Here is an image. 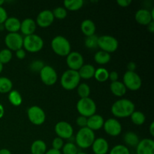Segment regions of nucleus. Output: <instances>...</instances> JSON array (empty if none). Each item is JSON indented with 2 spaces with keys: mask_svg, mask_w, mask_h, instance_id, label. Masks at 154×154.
<instances>
[{
  "mask_svg": "<svg viewBox=\"0 0 154 154\" xmlns=\"http://www.w3.org/2000/svg\"><path fill=\"white\" fill-rule=\"evenodd\" d=\"M5 114V108L3 107V105L2 104H0V119H2L3 117Z\"/></svg>",
  "mask_w": 154,
  "mask_h": 154,
  "instance_id": "51",
  "label": "nucleus"
},
{
  "mask_svg": "<svg viewBox=\"0 0 154 154\" xmlns=\"http://www.w3.org/2000/svg\"><path fill=\"white\" fill-rule=\"evenodd\" d=\"M135 105L133 102L128 99H120L114 102L111 106V113L118 118H125L130 117L131 114L135 111Z\"/></svg>",
  "mask_w": 154,
  "mask_h": 154,
  "instance_id": "1",
  "label": "nucleus"
},
{
  "mask_svg": "<svg viewBox=\"0 0 154 154\" xmlns=\"http://www.w3.org/2000/svg\"><path fill=\"white\" fill-rule=\"evenodd\" d=\"M96 139L94 132L87 127L81 128L77 132L75 137V142L77 146L82 149L90 147Z\"/></svg>",
  "mask_w": 154,
  "mask_h": 154,
  "instance_id": "2",
  "label": "nucleus"
},
{
  "mask_svg": "<svg viewBox=\"0 0 154 154\" xmlns=\"http://www.w3.org/2000/svg\"><path fill=\"white\" fill-rule=\"evenodd\" d=\"M136 154H154V141L150 138H144L136 146Z\"/></svg>",
  "mask_w": 154,
  "mask_h": 154,
  "instance_id": "16",
  "label": "nucleus"
},
{
  "mask_svg": "<svg viewBox=\"0 0 154 154\" xmlns=\"http://www.w3.org/2000/svg\"><path fill=\"white\" fill-rule=\"evenodd\" d=\"M51 48L56 54L60 57H67L71 51V44L63 35H57L51 41Z\"/></svg>",
  "mask_w": 154,
  "mask_h": 154,
  "instance_id": "4",
  "label": "nucleus"
},
{
  "mask_svg": "<svg viewBox=\"0 0 154 154\" xmlns=\"http://www.w3.org/2000/svg\"><path fill=\"white\" fill-rule=\"evenodd\" d=\"M132 123L137 126H141L145 123L146 117L144 113L139 111H135L130 116Z\"/></svg>",
  "mask_w": 154,
  "mask_h": 154,
  "instance_id": "31",
  "label": "nucleus"
},
{
  "mask_svg": "<svg viewBox=\"0 0 154 154\" xmlns=\"http://www.w3.org/2000/svg\"><path fill=\"white\" fill-rule=\"evenodd\" d=\"M5 3L4 0H0V6H2V5Z\"/></svg>",
  "mask_w": 154,
  "mask_h": 154,
  "instance_id": "54",
  "label": "nucleus"
},
{
  "mask_svg": "<svg viewBox=\"0 0 154 154\" xmlns=\"http://www.w3.org/2000/svg\"><path fill=\"white\" fill-rule=\"evenodd\" d=\"M43 47L44 41L38 35L32 34L23 38V48H24V50L28 52L37 53L40 51Z\"/></svg>",
  "mask_w": 154,
  "mask_h": 154,
  "instance_id": "6",
  "label": "nucleus"
},
{
  "mask_svg": "<svg viewBox=\"0 0 154 154\" xmlns=\"http://www.w3.org/2000/svg\"><path fill=\"white\" fill-rule=\"evenodd\" d=\"M66 64L69 69L78 71L84 64L82 54L77 51H72L66 57Z\"/></svg>",
  "mask_w": 154,
  "mask_h": 154,
  "instance_id": "13",
  "label": "nucleus"
},
{
  "mask_svg": "<svg viewBox=\"0 0 154 154\" xmlns=\"http://www.w3.org/2000/svg\"><path fill=\"white\" fill-rule=\"evenodd\" d=\"M47 151V144L42 140H36L33 141L30 147L31 154H45Z\"/></svg>",
  "mask_w": 154,
  "mask_h": 154,
  "instance_id": "25",
  "label": "nucleus"
},
{
  "mask_svg": "<svg viewBox=\"0 0 154 154\" xmlns=\"http://www.w3.org/2000/svg\"><path fill=\"white\" fill-rule=\"evenodd\" d=\"M57 137L62 139H70L74 133V129L72 125L66 121H60L54 127Z\"/></svg>",
  "mask_w": 154,
  "mask_h": 154,
  "instance_id": "12",
  "label": "nucleus"
},
{
  "mask_svg": "<svg viewBox=\"0 0 154 154\" xmlns=\"http://www.w3.org/2000/svg\"><path fill=\"white\" fill-rule=\"evenodd\" d=\"M63 145H64V140L62 138L57 137L54 138L52 141V148L55 149V150H60L63 148Z\"/></svg>",
  "mask_w": 154,
  "mask_h": 154,
  "instance_id": "40",
  "label": "nucleus"
},
{
  "mask_svg": "<svg viewBox=\"0 0 154 154\" xmlns=\"http://www.w3.org/2000/svg\"><path fill=\"white\" fill-rule=\"evenodd\" d=\"M135 18L138 23L143 26H147L150 22L153 21L150 11L145 8H141L137 11Z\"/></svg>",
  "mask_w": 154,
  "mask_h": 154,
  "instance_id": "18",
  "label": "nucleus"
},
{
  "mask_svg": "<svg viewBox=\"0 0 154 154\" xmlns=\"http://www.w3.org/2000/svg\"><path fill=\"white\" fill-rule=\"evenodd\" d=\"M103 129L108 135L115 137L121 133L122 125L117 119L109 118L104 123Z\"/></svg>",
  "mask_w": 154,
  "mask_h": 154,
  "instance_id": "14",
  "label": "nucleus"
},
{
  "mask_svg": "<svg viewBox=\"0 0 154 154\" xmlns=\"http://www.w3.org/2000/svg\"><path fill=\"white\" fill-rule=\"evenodd\" d=\"M111 54L103 51H99L95 54L94 60L96 63L99 65H105L111 61Z\"/></svg>",
  "mask_w": 154,
  "mask_h": 154,
  "instance_id": "27",
  "label": "nucleus"
},
{
  "mask_svg": "<svg viewBox=\"0 0 154 154\" xmlns=\"http://www.w3.org/2000/svg\"><path fill=\"white\" fill-rule=\"evenodd\" d=\"M26 154H31V153H26Z\"/></svg>",
  "mask_w": 154,
  "mask_h": 154,
  "instance_id": "56",
  "label": "nucleus"
},
{
  "mask_svg": "<svg viewBox=\"0 0 154 154\" xmlns=\"http://www.w3.org/2000/svg\"><path fill=\"white\" fill-rule=\"evenodd\" d=\"M62 154H77L78 153V147L73 142H68L64 144L62 148Z\"/></svg>",
  "mask_w": 154,
  "mask_h": 154,
  "instance_id": "34",
  "label": "nucleus"
},
{
  "mask_svg": "<svg viewBox=\"0 0 154 154\" xmlns=\"http://www.w3.org/2000/svg\"><path fill=\"white\" fill-rule=\"evenodd\" d=\"M54 18L63 20L67 17V10L64 7H57L52 11Z\"/></svg>",
  "mask_w": 154,
  "mask_h": 154,
  "instance_id": "38",
  "label": "nucleus"
},
{
  "mask_svg": "<svg viewBox=\"0 0 154 154\" xmlns=\"http://www.w3.org/2000/svg\"><path fill=\"white\" fill-rule=\"evenodd\" d=\"M3 70V65L1 63H0V74L2 73V72Z\"/></svg>",
  "mask_w": 154,
  "mask_h": 154,
  "instance_id": "53",
  "label": "nucleus"
},
{
  "mask_svg": "<svg viewBox=\"0 0 154 154\" xmlns=\"http://www.w3.org/2000/svg\"><path fill=\"white\" fill-rule=\"evenodd\" d=\"M119 46V42L115 37L108 35H104L99 37L98 47L101 51L111 54L115 52Z\"/></svg>",
  "mask_w": 154,
  "mask_h": 154,
  "instance_id": "7",
  "label": "nucleus"
},
{
  "mask_svg": "<svg viewBox=\"0 0 154 154\" xmlns=\"http://www.w3.org/2000/svg\"><path fill=\"white\" fill-rule=\"evenodd\" d=\"M149 130H150V135H151L152 136H154V123L153 122H152V123H150V129H149Z\"/></svg>",
  "mask_w": 154,
  "mask_h": 154,
  "instance_id": "50",
  "label": "nucleus"
},
{
  "mask_svg": "<svg viewBox=\"0 0 154 154\" xmlns=\"http://www.w3.org/2000/svg\"><path fill=\"white\" fill-rule=\"evenodd\" d=\"M54 17L52 11L45 9L42 11L36 17L35 23L42 28H47L52 25L54 21Z\"/></svg>",
  "mask_w": 154,
  "mask_h": 154,
  "instance_id": "15",
  "label": "nucleus"
},
{
  "mask_svg": "<svg viewBox=\"0 0 154 154\" xmlns=\"http://www.w3.org/2000/svg\"><path fill=\"white\" fill-rule=\"evenodd\" d=\"M76 108L80 115L84 116L87 118L96 114V108H97L96 102L90 97L80 99L77 102Z\"/></svg>",
  "mask_w": 154,
  "mask_h": 154,
  "instance_id": "5",
  "label": "nucleus"
},
{
  "mask_svg": "<svg viewBox=\"0 0 154 154\" xmlns=\"http://www.w3.org/2000/svg\"><path fill=\"white\" fill-rule=\"evenodd\" d=\"M91 147L94 154H107L109 151V144L104 138H96Z\"/></svg>",
  "mask_w": 154,
  "mask_h": 154,
  "instance_id": "17",
  "label": "nucleus"
},
{
  "mask_svg": "<svg viewBox=\"0 0 154 154\" xmlns=\"http://www.w3.org/2000/svg\"><path fill=\"white\" fill-rule=\"evenodd\" d=\"M110 90L111 93L117 97H122L126 93V87L121 81H114L110 84Z\"/></svg>",
  "mask_w": 154,
  "mask_h": 154,
  "instance_id": "23",
  "label": "nucleus"
},
{
  "mask_svg": "<svg viewBox=\"0 0 154 154\" xmlns=\"http://www.w3.org/2000/svg\"><path fill=\"white\" fill-rule=\"evenodd\" d=\"M76 123L78 126H80L81 128H84L87 127V117H84V116H81L77 118L76 120Z\"/></svg>",
  "mask_w": 154,
  "mask_h": 154,
  "instance_id": "41",
  "label": "nucleus"
},
{
  "mask_svg": "<svg viewBox=\"0 0 154 154\" xmlns=\"http://www.w3.org/2000/svg\"><path fill=\"white\" fill-rule=\"evenodd\" d=\"M136 67L137 66L135 64V63H134V62H129L127 65V71H129V72H135V69H136Z\"/></svg>",
  "mask_w": 154,
  "mask_h": 154,
  "instance_id": "46",
  "label": "nucleus"
},
{
  "mask_svg": "<svg viewBox=\"0 0 154 154\" xmlns=\"http://www.w3.org/2000/svg\"><path fill=\"white\" fill-rule=\"evenodd\" d=\"M119 75L116 71H112V72H109V75H108V79L111 81V82H114V81H118Z\"/></svg>",
  "mask_w": 154,
  "mask_h": 154,
  "instance_id": "43",
  "label": "nucleus"
},
{
  "mask_svg": "<svg viewBox=\"0 0 154 154\" xmlns=\"http://www.w3.org/2000/svg\"><path fill=\"white\" fill-rule=\"evenodd\" d=\"M109 72L105 68H99L96 69L94 74V78L99 82H105L108 80Z\"/></svg>",
  "mask_w": 154,
  "mask_h": 154,
  "instance_id": "32",
  "label": "nucleus"
},
{
  "mask_svg": "<svg viewBox=\"0 0 154 154\" xmlns=\"http://www.w3.org/2000/svg\"><path fill=\"white\" fill-rule=\"evenodd\" d=\"M77 154H88V153H84V152H78V153Z\"/></svg>",
  "mask_w": 154,
  "mask_h": 154,
  "instance_id": "55",
  "label": "nucleus"
},
{
  "mask_svg": "<svg viewBox=\"0 0 154 154\" xmlns=\"http://www.w3.org/2000/svg\"><path fill=\"white\" fill-rule=\"evenodd\" d=\"M5 29V26H4V23L0 24V31H3Z\"/></svg>",
  "mask_w": 154,
  "mask_h": 154,
  "instance_id": "52",
  "label": "nucleus"
},
{
  "mask_svg": "<svg viewBox=\"0 0 154 154\" xmlns=\"http://www.w3.org/2000/svg\"><path fill=\"white\" fill-rule=\"evenodd\" d=\"M21 21L15 17H10L6 19L4 23L5 29L7 30L8 33L18 32L20 29Z\"/></svg>",
  "mask_w": 154,
  "mask_h": 154,
  "instance_id": "21",
  "label": "nucleus"
},
{
  "mask_svg": "<svg viewBox=\"0 0 154 154\" xmlns=\"http://www.w3.org/2000/svg\"><path fill=\"white\" fill-rule=\"evenodd\" d=\"M117 3L120 7L126 8L132 3V1L131 0H117Z\"/></svg>",
  "mask_w": 154,
  "mask_h": 154,
  "instance_id": "45",
  "label": "nucleus"
},
{
  "mask_svg": "<svg viewBox=\"0 0 154 154\" xmlns=\"http://www.w3.org/2000/svg\"><path fill=\"white\" fill-rule=\"evenodd\" d=\"M109 154H130L129 148L123 144H117L112 147Z\"/></svg>",
  "mask_w": 154,
  "mask_h": 154,
  "instance_id": "37",
  "label": "nucleus"
},
{
  "mask_svg": "<svg viewBox=\"0 0 154 154\" xmlns=\"http://www.w3.org/2000/svg\"><path fill=\"white\" fill-rule=\"evenodd\" d=\"M45 154H62L61 151L60 150H55V149H50V150H47L46 153Z\"/></svg>",
  "mask_w": 154,
  "mask_h": 154,
  "instance_id": "47",
  "label": "nucleus"
},
{
  "mask_svg": "<svg viewBox=\"0 0 154 154\" xmlns=\"http://www.w3.org/2000/svg\"><path fill=\"white\" fill-rule=\"evenodd\" d=\"M8 17V13L6 10L2 6H0V24L4 23Z\"/></svg>",
  "mask_w": 154,
  "mask_h": 154,
  "instance_id": "42",
  "label": "nucleus"
},
{
  "mask_svg": "<svg viewBox=\"0 0 154 154\" xmlns=\"http://www.w3.org/2000/svg\"><path fill=\"white\" fill-rule=\"evenodd\" d=\"M147 29H148V31L150 32H154V21H152V22H150V23L147 25Z\"/></svg>",
  "mask_w": 154,
  "mask_h": 154,
  "instance_id": "48",
  "label": "nucleus"
},
{
  "mask_svg": "<svg viewBox=\"0 0 154 154\" xmlns=\"http://www.w3.org/2000/svg\"><path fill=\"white\" fill-rule=\"evenodd\" d=\"M42 82L46 86H53L57 83L58 75L55 69L51 66H45L39 72Z\"/></svg>",
  "mask_w": 154,
  "mask_h": 154,
  "instance_id": "11",
  "label": "nucleus"
},
{
  "mask_svg": "<svg viewBox=\"0 0 154 154\" xmlns=\"http://www.w3.org/2000/svg\"><path fill=\"white\" fill-rule=\"evenodd\" d=\"M36 29L35 21L32 18H26L21 22L20 29V31L24 35H29L35 34V31Z\"/></svg>",
  "mask_w": 154,
  "mask_h": 154,
  "instance_id": "20",
  "label": "nucleus"
},
{
  "mask_svg": "<svg viewBox=\"0 0 154 154\" xmlns=\"http://www.w3.org/2000/svg\"><path fill=\"white\" fill-rule=\"evenodd\" d=\"M123 141L126 143V145L132 147H136L140 140L137 134L132 131H129V132H126L125 135H123Z\"/></svg>",
  "mask_w": 154,
  "mask_h": 154,
  "instance_id": "26",
  "label": "nucleus"
},
{
  "mask_svg": "<svg viewBox=\"0 0 154 154\" xmlns=\"http://www.w3.org/2000/svg\"><path fill=\"white\" fill-rule=\"evenodd\" d=\"M81 78L78 71L68 69L63 72L60 78V84L66 90H75L79 85Z\"/></svg>",
  "mask_w": 154,
  "mask_h": 154,
  "instance_id": "3",
  "label": "nucleus"
},
{
  "mask_svg": "<svg viewBox=\"0 0 154 154\" xmlns=\"http://www.w3.org/2000/svg\"><path fill=\"white\" fill-rule=\"evenodd\" d=\"M77 91L81 99L88 98L90 94V87L86 83H81V84L80 83L79 85L77 87Z\"/></svg>",
  "mask_w": 154,
  "mask_h": 154,
  "instance_id": "33",
  "label": "nucleus"
},
{
  "mask_svg": "<svg viewBox=\"0 0 154 154\" xmlns=\"http://www.w3.org/2000/svg\"><path fill=\"white\" fill-rule=\"evenodd\" d=\"M45 66V63L42 61H41V60H35V61H33L32 63L30 64L29 68L32 72H40L41 70L43 69Z\"/></svg>",
  "mask_w": 154,
  "mask_h": 154,
  "instance_id": "39",
  "label": "nucleus"
},
{
  "mask_svg": "<svg viewBox=\"0 0 154 154\" xmlns=\"http://www.w3.org/2000/svg\"><path fill=\"white\" fill-rule=\"evenodd\" d=\"M13 83L6 77H0V93H9L12 90Z\"/></svg>",
  "mask_w": 154,
  "mask_h": 154,
  "instance_id": "29",
  "label": "nucleus"
},
{
  "mask_svg": "<svg viewBox=\"0 0 154 154\" xmlns=\"http://www.w3.org/2000/svg\"><path fill=\"white\" fill-rule=\"evenodd\" d=\"M98 39H99V37L96 35L87 36L84 42L86 48L89 49H95L98 48Z\"/></svg>",
  "mask_w": 154,
  "mask_h": 154,
  "instance_id": "36",
  "label": "nucleus"
},
{
  "mask_svg": "<svg viewBox=\"0 0 154 154\" xmlns=\"http://www.w3.org/2000/svg\"><path fill=\"white\" fill-rule=\"evenodd\" d=\"M65 8L72 11H78L81 9L84 5L83 0H65L63 2Z\"/></svg>",
  "mask_w": 154,
  "mask_h": 154,
  "instance_id": "28",
  "label": "nucleus"
},
{
  "mask_svg": "<svg viewBox=\"0 0 154 154\" xmlns=\"http://www.w3.org/2000/svg\"><path fill=\"white\" fill-rule=\"evenodd\" d=\"M27 117L32 124L36 126L42 125L46 120L45 111L38 105H33L27 110Z\"/></svg>",
  "mask_w": 154,
  "mask_h": 154,
  "instance_id": "9",
  "label": "nucleus"
},
{
  "mask_svg": "<svg viewBox=\"0 0 154 154\" xmlns=\"http://www.w3.org/2000/svg\"><path fill=\"white\" fill-rule=\"evenodd\" d=\"M26 53L23 48H20V49L16 51V56L19 60H23L26 57Z\"/></svg>",
  "mask_w": 154,
  "mask_h": 154,
  "instance_id": "44",
  "label": "nucleus"
},
{
  "mask_svg": "<svg viewBox=\"0 0 154 154\" xmlns=\"http://www.w3.org/2000/svg\"><path fill=\"white\" fill-rule=\"evenodd\" d=\"M123 83L126 89H129L131 91H136L141 87L142 80L135 72L126 71L123 75Z\"/></svg>",
  "mask_w": 154,
  "mask_h": 154,
  "instance_id": "8",
  "label": "nucleus"
},
{
  "mask_svg": "<svg viewBox=\"0 0 154 154\" xmlns=\"http://www.w3.org/2000/svg\"><path fill=\"white\" fill-rule=\"evenodd\" d=\"M81 79L89 80L94 77L96 69L91 64H84L82 67L78 71Z\"/></svg>",
  "mask_w": 154,
  "mask_h": 154,
  "instance_id": "22",
  "label": "nucleus"
},
{
  "mask_svg": "<svg viewBox=\"0 0 154 154\" xmlns=\"http://www.w3.org/2000/svg\"><path fill=\"white\" fill-rule=\"evenodd\" d=\"M104 123H105V120L103 117L99 114H95L87 118V127L94 132V131L99 130L103 128Z\"/></svg>",
  "mask_w": 154,
  "mask_h": 154,
  "instance_id": "19",
  "label": "nucleus"
},
{
  "mask_svg": "<svg viewBox=\"0 0 154 154\" xmlns=\"http://www.w3.org/2000/svg\"><path fill=\"white\" fill-rule=\"evenodd\" d=\"M0 154H11V152L6 148L0 149Z\"/></svg>",
  "mask_w": 154,
  "mask_h": 154,
  "instance_id": "49",
  "label": "nucleus"
},
{
  "mask_svg": "<svg viewBox=\"0 0 154 154\" xmlns=\"http://www.w3.org/2000/svg\"><path fill=\"white\" fill-rule=\"evenodd\" d=\"M8 101L14 106H20L23 102L22 96L17 90H11L8 93Z\"/></svg>",
  "mask_w": 154,
  "mask_h": 154,
  "instance_id": "30",
  "label": "nucleus"
},
{
  "mask_svg": "<svg viewBox=\"0 0 154 154\" xmlns=\"http://www.w3.org/2000/svg\"><path fill=\"white\" fill-rule=\"evenodd\" d=\"M5 44L8 49L11 51H16L23 48V38L18 32L8 33L5 38Z\"/></svg>",
  "mask_w": 154,
  "mask_h": 154,
  "instance_id": "10",
  "label": "nucleus"
},
{
  "mask_svg": "<svg viewBox=\"0 0 154 154\" xmlns=\"http://www.w3.org/2000/svg\"><path fill=\"white\" fill-rule=\"evenodd\" d=\"M12 52L8 48H5L0 51V63L2 65L8 63L12 59Z\"/></svg>",
  "mask_w": 154,
  "mask_h": 154,
  "instance_id": "35",
  "label": "nucleus"
},
{
  "mask_svg": "<svg viewBox=\"0 0 154 154\" xmlns=\"http://www.w3.org/2000/svg\"><path fill=\"white\" fill-rule=\"evenodd\" d=\"M96 24L91 20H84L81 24V30L86 36H90L95 35L96 32Z\"/></svg>",
  "mask_w": 154,
  "mask_h": 154,
  "instance_id": "24",
  "label": "nucleus"
}]
</instances>
